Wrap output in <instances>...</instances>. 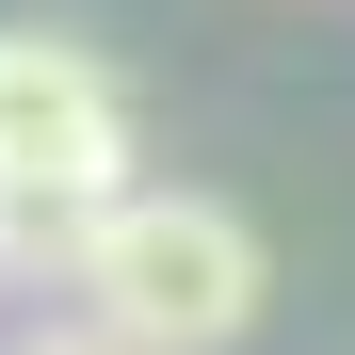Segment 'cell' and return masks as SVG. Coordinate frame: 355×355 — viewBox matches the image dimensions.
I'll return each instance as SVG.
<instances>
[{
    "mask_svg": "<svg viewBox=\"0 0 355 355\" xmlns=\"http://www.w3.org/2000/svg\"><path fill=\"white\" fill-rule=\"evenodd\" d=\"M33 355H113V339H97V323H81V339H33Z\"/></svg>",
    "mask_w": 355,
    "mask_h": 355,
    "instance_id": "cell-3",
    "label": "cell"
},
{
    "mask_svg": "<svg viewBox=\"0 0 355 355\" xmlns=\"http://www.w3.org/2000/svg\"><path fill=\"white\" fill-rule=\"evenodd\" d=\"M0 259H17V243H0Z\"/></svg>",
    "mask_w": 355,
    "mask_h": 355,
    "instance_id": "cell-4",
    "label": "cell"
},
{
    "mask_svg": "<svg viewBox=\"0 0 355 355\" xmlns=\"http://www.w3.org/2000/svg\"><path fill=\"white\" fill-rule=\"evenodd\" d=\"M65 291H81V323L113 355H226L259 323V226L226 210V194H146V178H113V194L65 226Z\"/></svg>",
    "mask_w": 355,
    "mask_h": 355,
    "instance_id": "cell-1",
    "label": "cell"
},
{
    "mask_svg": "<svg viewBox=\"0 0 355 355\" xmlns=\"http://www.w3.org/2000/svg\"><path fill=\"white\" fill-rule=\"evenodd\" d=\"M130 178V81L65 33H0V243H65Z\"/></svg>",
    "mask_w": 355,
    "mask_h": 355,
    "instance_id": "cell-2",
    "label": "cell"
}]
</instances>
